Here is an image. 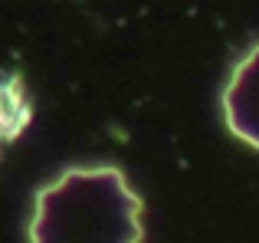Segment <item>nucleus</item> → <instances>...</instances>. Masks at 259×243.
Instances as JSON below:
<instances>
[{
    "label": "nucleus",
    "instance_id": "nucleus-1",
    "mask_svg": "<svg viewBox=\"0 0 259 243\" xmlns=\"http://www.w3.org/2000/svg\"><path fill=\"white\" fill-rule=\"evenodd\" d=\"M141 197L118 168H69L36 194L30 243H141Z\"/></svg>",
    "mask_w": 259,
    "mask_h": 243
},
{
    "label": "nucleus",
    "instance_id": "nucleus-2",
    "mask_svg": "<svg viewBox=\"0 0 259 243\" xmlns=\"http://www.w3.org/2000/svg\"><path fill=\"white\" fill-rule=\"evenodd\" d=\"M223 115L236 138L259 148V46L230 76L223 92Z\"/></svg>",
    "mask_w": 259,
    "mask_h": 243
}]
</instances>
